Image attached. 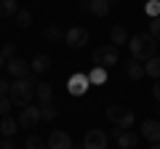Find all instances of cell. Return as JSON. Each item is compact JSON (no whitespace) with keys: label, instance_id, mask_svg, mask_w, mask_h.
Segmentation results:
<instances>
[{"label":"cell","instance_id":"cell-1","mask_svg":"<svg viewBox=\"0 0 160 149\" xmlns=\"http://www.w3.org/2000/svg\"><path fill=\"white\" fill-rule=\"evenodd\" d=\"M128 51H131V59H136V61H149L158 51V43L149 32H139L128 40Z\"/></svg>","mask_w":160,"mask_h":149},{"label":"cell","instance_id":"cell-2","mask_svg":"<svg viewBox=\"0 0 160 149\" xmlns=\"http://www.w3.org/2000/svg\"><path fill=\"white\" fill-rule=\"evenodd\" d=\"M35 88H38V77H22V80H13L11 83V101L16 107H27L32 104L35 99Z\"/></svg>","mask_w":160,"mask_h":149},{"label":"cell","instance_id":"cell-3","mask_svg":"<svg viewBox=\"0 0 160 149\" xmlns=\"http://www.w3.org/2000/svg\"><path fill=\"white\" fill-rule=\"evenodd\" d=\"M107 120H112V125L123 128V131H128V128L136 123V117H133V109L123 107V104H112V107H107Z\"/></svg>","mask_w":160,"mask_h":149},{"label":"cell","instance_id":"cell-4","mask_svg":"<svg viewBox=\"0 0 160 149\" xmlns=\"http://www.w3.org/2000/svg\"><path fill=\"white\" fill-rule=\"evenodd\" d=\"M91 59H93V64L96 67H104V69H109L112 64H118V46H99V48H93V53H91Z\"/></svg>","mask_w":160,"mask_h":149},{"label":"cell","instance_id":"cell-5","mask_svg":"<svg viewBox=\"0 0 160 149\" xmlns=\"http://www.w3.org/2000/svg\"><path fill=\"white\" fill-rule=\"evenodd\" d=\"M107 133L99 131V128H91V131L83 136V149H107Z\"/></svg>","mask_w":160,"mask_h":149},{"label":"cell","instance_id":"cell-6","mask_svg":"<svg viewBox=\"0 0 160 149\" xmlns=\"http://www.w3.org/2000/svg\"><path fill=\"white\" fill-rule=\"evenodd\" d=\"M88 40H91V35H88V29H83V27H69L67 35H64V43H67L69 48H83Z\"/></svg>","mask_w":160,"mask_h":149},{"label":"cell","instance_id":"cell-7","mask_svg":"<svg viewBox=\"0 0 160 149\" xmlns=\"http://www.w3.org/2000/svg\"><path fill=\"white\" fill-rule=\"evenodd\" d=\"M88 85H91V77H88L86 72H78V74H72V77H69L67 91L72 93V96H83V93L88 91Z\"/></svg>","mask_w":160,"mask_h":149},{"label":"cell","instance_id":"cell-8","mask_svg":"<svg viewBox=\"0 0 160 149\" xmlns=\"http://www.w3.org/2000/svg\"><path fill=\"white\" fill-rule=\"evenodd\" d=\"M40 123V107H22V115H19V128H35Z\"/></svg>","mask_w":160,"mask_h":149},{"label":"cell","instance_id":"cell-9","mask_svg":"<svg viewBox=\"0 0 160 149\" xmlns=\"http://www.w3.org/2000/svg\"><path fill=\"white\" fill-rule=\"evenodd\" d=\"M29 64L24 61V59H19V56H13V59H8V64H6V72L11 74V77H16V80H22V77H27V72H29Z\"/></svg>","mask_w":160,"mask_h":149},{"label":"cell","instance_id":"cell-10","mask_svg":"<svg viewBox=\"0 0 160 149\" xmlns=\"http://www.w3.org/2000/svg\"><path fill=\"white\" fill-rule=\"evenodd\" d=\"M48 149H75V144L67 131H53L48 136Z\"/></svg>","mask_w":160,"mask_h":149},{"label":"cell","instance_id":"cell-11","mask_svg":"<svg viewBox=\"0 0 160 149\" xmlns=\"http://www.w3.org/2000/svg\"><path fill=\"white\" fill-rule=\"evenodd\" d=\"M142 136L152 144H160V120H144L142 123Z\"/></svg>","mask_w":160,"mask_h":149},{"label":"cell","instance_id":"cell-12","mask_svg":"<svg viewBox=\"0 0 160 149\" xmlns=\"http://www.w3.org/2000/svg\"><path fill=\"white\" fill-rule=\"evenodd\" d=\"M83 11H91V13H96V16H107L109 0H86V3H83Z\"/></svg>","mask_w":160,"mask_h":149},{"label":"cell","instance_id":"cell-13","mask_svg":"<svg viewBox=\"0 0 160 149\" xmlns=\"http://www.w3.org/2000/svg\"><path fill=\"white\" fill-rule=\"evenodd\" d=\"M118 141V147L120 149H136V144H139V136L133 131H120V136L115 138Z\"/></svg>","mask_w":160,"mask_h":149},{"label":"cell","instance_id":"cell-14","mask_svg":"<svg viewBox=\"0 0 160 149\" xmlns=\"http://www.w3.org/2000/svg\"><path fill=\"white\" fill-rule=\"evenodd\" d=\"M29 67H32L35 74H43V72H48V69H51V59H48L46 53H38V56L29 61Z\"/></svg>","mask_w":160,"mask_h":149},{"label":"cell","instance_id":"cell-15","mask_svg":"<svg viewBox=\"0 0 160 149\" xmlns=\"http://www.w3.org/2000/svg\"><path fill=\"white\" fill-rule=\"evenodd\" d=\"M109 40H112V46H128V29L126 27H112L109 29Z\"/></svg>","mask_w":160,"mask_h":149},{"label":"cell","instance_id":"cell-16","mask_svg":"<svg viewBox=\"0 0 160 149\" xmlns=\"http://www.w3.org/2000/svg\"><path fill=\"white\" fill-rule=\"evenodd\" d=\"M126 74L131 77V80H142V77H144L147 72H144V64H139L136 59H131V61L126 64Z\"/></svg>","mask_w":160,"mask_h":149},{"label":"cell","instance_id":"cell-17","mask_svg":"<svg viewBox=\"0 0 160 149\" xmlns=\"http://www.w3.org/2000/svg\"><path fill=\"white\" fill-rule=\"evenodd\" d=\"M16 131H19V120H13V117H3V123H0V133H3V138H13Z\"/></svg>","mask_w":160,"mask_h":149},{"label":"cell","instance_id":"cell-18","mask_svg":"<svg viewBox=\"0 0 160 149\" xmlns=\"http://www.w3.org/2000/svg\"><path fill=\"white\" fill-rule=\"evenodd\" d=\"M35 96L40 99V104H48L53 99V88L48 85V83H38V88H35Z\"/></svg>","mask_w":160,"mask_h":149},{"label":"cell","instance_id":"cell-19","mask_svg":"<svg viewBox=\"0 0 160 149\" xmlns=\"http://www.w3.org/2000/svg\"><path fill=\"white\" fill-rule=\"evenodd\" d=\"M16 13H19V3H16V0H0V19H3V16H16Z\"/></svg>","mask_w":160,"mask_h":149},{"label":"cell","instance_id":"cell-20","mask_svg":"<svg viewBox=\"0 0 160 149\" xmlns=\"http://www.w3.org/2000/svg\"><path fill=\"white\" fill-rule=\"evenodd\" d=\"M144 72H147L149 77H158L160 80V56H152L149 61H144Z\"/></svg>","mask_w":160,"mask_h":149},{"label":"cell","instance_id":"cell-21","mask_svg":"<svg viewBox=\"0 0 160 149\" xmlns=\"http://www.w3.org/2000/svg\"><path fill=\"white\" fill-rule=\"evenodd\" d=\"M64 29L59 27V24H53V27H48L46 29V40H51V43H59V40H64Z\"/></svg>","mask_w":160,"mask_h":149},{"label":"cell","instance_id":"cell-22","mask_svg":"<svg viewBox=\"0 0 160 149\" xmlns=\"http://www.w3.org/2000/svg\"><path fill=\"white\" fill-rule=\"evenodd\" d=\"M56 115H59V109L53 107L51 101H48V104H40V120H53Z\"/></svg>","mask_w":160,"mask_h":149},{"label":"cell","instance_id":"cell-23","mask_svg":"<svg viewBox=\"0 0 160 149\" xmlns=\"http://www.w3.org/2000/svg\"><path fill=\"white\" fill-rule=\"evenodd\" d=\"M24 149H48V141L40 136H29L27 144H24Z\"/></svg>","mask_w":160,"mask_h":149},{"label":"cell","instance_id":"cell-24","mask_svg":"<svg viewBox=\"0 0 160 149\" xmlns=\"http://www.w3.org/2000/svg\"><path fill=\"white\" fill-rule=\"evenodd\" d=\"M16 24H19L22 29H27L29 24H32V13H29V11H19V13H16Z\"/></svg>","mask_w":160,"mask_h":149},{"label":"cell","instance_id":"cell-25","mask_svg":"<svg viewBox=\"0 0 160 149\" xmlns=\"http://www.w3.org/2000/svg\"><path fill=\"white\" fill-rule=\"evenodd\" d=\"M88 77H91V83H104V80H107V69H104V67H96V69H91Z\"/></svg>","mask_w":160,"mask_h":149},{"label":"cell","instance_id":"cell-26","mask_svg":"<svg viewBox=\"0 0 160 149\" xmlns=\"http://www.w3.org/2000/svg\"><path fill=\"white\" fill-rule=\"evenodd\" d=\"M11 96H0V117H8V112H11Z\"/></svg>","mask_w":160,"mask_h":149},{"label":"cell","instance_id":"cell-27","mask_svg":"<svg viewBox=\"0 0 160 149\" xmlns=\"http://www.w3.org/2000/svg\"><path fill=\"white\" fill-rule=\"evenodd\" d=\"M0 53H3V56H6V61H8V59L16 56V46H13V43H6V46L0 48Z\"/></svg>","mask_w":160,"mask_h":149},{"label":"cell","instance_id":"cell-28","mask_svg":"<svg viewBox=\"0 0 160 149\" xmlns=\"http://www.w3.org/2000/svg\"><path fill=\"white\" fill-rule=\"evenodd\" d=\"M149 35H152L155 40H160V16H158V19H152V22H149Z\"/></svg>","mask_w":160,"mask_h":149},{"label":"cell","instance_id":"cell-29","mask_svg":"<svg viewBox=\"0 0 160 149\" xmlns=\"http://www.w3.org/2000/svg\"><path fill=\"white\" fill-rule=\"evenodd\" d=\"M147 13H149L152 19H158V16H160V3H155V0H149V3H147Z\"/></svg>","mask_w":160,"mask_h":149},{"label":"cell","instance_id":"cell-30","mask_svg":"<svg viewBox=\"0 0 160 149\" xmlns=\"http://www.w3.org/2000/svg\"><path fill=\"white\" fill-rule=\"evenodd\" d=\"M0 149H19V147H16L13 138H3V141H0Z\"/></svg>","mask_w":160,"mask_h":149},{"label":"cell","instance_id":"cell-31","mask_svg":"<svg viewBox=\"0 0 160 149\" xmlns=\"http://www.w3.org/2000/svg\"><path fill=\"white\" fill-rule=\"evenodd\" d=\"M8 93H11V83L0 80V96H8Z\"/></svg>","mask_w":160,"mask_h":149},{"label":"cell","instance_id":"cell-32","mask_svg":"<svg viewBox=\"0 0 160 149\" xmlns=\"http://www.w3.org/2000/svg\"><path fill=\"white\" fill-rule=\"evenodd\" d=\"M152 96L160 101V83H155V85H152Z\"/></svg>","mask_w":160,"mask_h":149},{"label":"cell","instance_id":"cell-33","mask_svg":"<svg viewBox=\"0 0 160 149\" xmlns=\"http://www.w3.org/2000/svg\"><path fill=\"white\" fill-rule=\"evenodd\" d=\"M6 64H8V61H6V56L0 53V69H6Z\"/></svg>","mask_w":160,"mask_h":149},{"label":"cell","instance_id":"cell-34","mask_svg":"<svg viewBox=\"0 0 160 149\" xmlns=\"http://www.w3.org/2000/svg\"><path fill=\"white\" fill-rule=\"evenodd\" d=\"M149 149H160V144H152V147H149Z\"/></svg>","mask_w":160,"mask_h":149},{"label":"cell","instance_id":"cell-35","mask_svg":"<svg viewBox=\"0 0 160 149\" xmlns=\"http://www.w3.org/2000/svg\"><path fill=\"white\" fill-rule=\"evenodd\" d=\"M112 3H120V0H109V6H112Z\"/></svg>","mask_w":160,"mask_h":149},{"label":"cell","instance_id":"cell-36","mask_svg":"<svg viewBox=\"0 0 160 149\" xmlns=\"http://www.w3.org/2000/svg\"><path fill=\"white\" fill-rule=\"evenodd\" d=\"M158 115H160V109H158Z\"/></svg>","mask_w":160,"mask_h":149}]
</instances>
